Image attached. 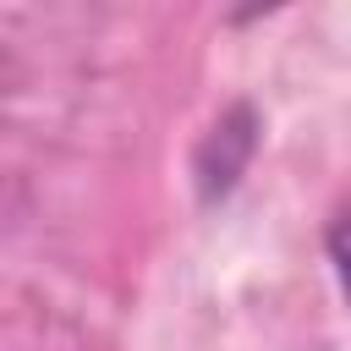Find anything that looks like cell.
<instances>
[{
  "mask_svg": "<svg viewBox=\"0 0 351 351\" xmlns=\"http://www.w3.org/2000/svg\"><path fill=\"white\" fill-rule=\"evenodd\" d=\"M252 154H258V110H252V104H230V110L203 132V143H197V154H192L197 197H203V203L225 197V192L241 181V170L252 165Z\"/></svg>",
  "mask_w": 351,
  "mask_h": 351,
  "instance_id": "cell-1",
  "label": "cell"
},
{
  "mask_svg": "<svg viewBox=\"0 0 351 351\" xmlns=\"http://www.w3.org/2000/svg\"><path fill=\"white\" fill-rule=\"evenodd\" d=\"M329 263H335V274H340V291H346V302H351V203L335 214V225H329Z\"/></svg>",
  "mask_w": 351,
  "mask_h": 351,
  "instance_id": "cell-2",
  "label": "cell"
}]
</instances>
